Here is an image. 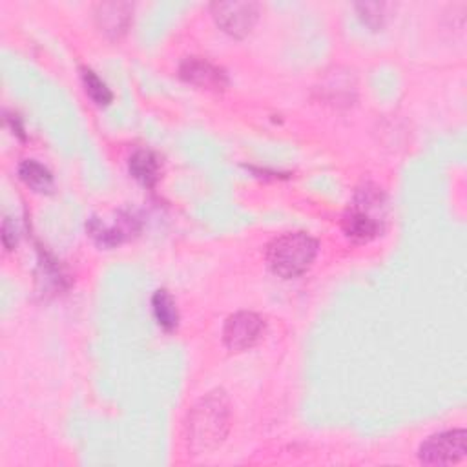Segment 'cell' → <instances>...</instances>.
<instances>
[{
	"instance_id": "cell-2",
	"label": "cell",
	"mask_w": 467,
	"mask_h": 467,
	"mask_svg": "<svg viewBox=\"0 0 467 467\" xmlns=\"http://www.w3.org/2000/svg\"><path fill=\"white\" fill-rule=\"evenodd\" d=\"M317 254V241L303 232L283 234L266 246V263L270 270L285 279L306 272Z\"/></svg>"
},
{
	"instance_id": "cell-12",
	"label": "cell",
	"mask_w": 467,
	"mask_h": 467,
	"mask_svg": "<svg viewBox=\"0 0 467 467\" xmlns=\"http://www.w3.org/2000/svg\"><path fill=\"white\" fill-rule=\"evenodd\" d=\"M80 77H82V84H84V89L86 93L91 97V100L99 106H106L111 102L113 99V93L111 89L108 88V84L89 67H82L80 69Z\"/></svg>"
},
{
	"instance_id": "cell-3",
	"label": "cell",
	"mask_w": 467,
	"mask_h": 467,
	"mask_svg": "<svg viewBox=\"0 0 467 467\" xmlns=\"http://www.w3.org/2000/svg\"><path fill=\"white\" fill-rule=\"evenodd\" d=\"M383 217V193L374 186H365L358 190L352 204L347 208L341 226L348 239L367 243L381 232Z\"/></svg>"
},
{
	"instance_id": "cell-7",
	"label": "cell",
	"mask_w": 467,
	"mask_h": 467,
	"mask_svg": "<svg viewBox=\"0 0 467 467\" xmlns=\"http://www.w3.org/2000/svg\"><path fill=\"white\" fill-rule=\"evenodd\" d=\"M181 77L199 88L204 89H224V86L228 84V77L224 73V69H221L219 66L208 62L206 58L201 57H188L182 60L181 67H179Z\"/></svg>"
},
{
	"instance_id": "cell-13",
	"label": "cell",
	"mask_w": 467,
	"mask_h": 467,
	"mask_svg": "<svg viewBox=\"0 0 467 467\" xmlns=\"http://www.w3.org/2000/svg\"><path fill=\"white\" fill-rule=\"evenodd\" d=\"M358 9H361V18H363L368 26L376 27V26L381 24L383 15H381V5H379V4H359Z\"/></svg>"
},
{
	"instance_id": "cell-8",
	"label": "cell",
	"mask_w": 467,
	"mask_h": 467,
	"mask_svg": "<svg viewBox=\"0 0 467 467\" xmlns=\"http://www.w3.org/2000/svg\"><path fill=\"white\" fill-rule=\"evenodd\" d=\"M130 15H131V4H126V2L100 4L97 9V22L104 33L117 36L122 31H126L130 24Z\"/></svg>"
},
{
	"instance_id": "cell-4",
	"label": "cell",
	"mask_w": 467,
	"mask_h": 467,
	"mask_svg": "<svg viewBox=\"0 0 467 467\" xmlns=\"http://www.w3.org/2000/svg\"><path fill=\"white\" fill-rule=\"evenodd\" d=\"M467 452L465 429H452L429 436L418 451L420 462L425 465L458 463Z\"/></svg>"
},
{
	"instance_id": "cell-1",
	"label": "cell",
	"mask_w": 467,
	"mask_h": 467,
	"mask_svg": "<svg viewBox=\"0 0 467 467\" xmlns=\"http://www.w3.org/2000/svg\"><path fill=\"white\" fill-rule=\"evenodd\" d=\"M230 429V403L223 390L208 392L188 412L186 441L193 454L215 451Z\"/></svg>"
},
{
	"instance_id": "cell-11",
	"label": "cell",
	"mask_w": 467,
	"mask_h": 467,
	"mask_svg": "<svg viewBox=\"0 0 467 467\" xmlns=\"http://www.w3.org/2000/svg\"><path fill=\"white\" fill-rule=\"evenodd\" d=\"M151 306H153V316H155L157 323L164 330H173L177 327L179 312H177V305H175L173 297L168 294V290H164V288L157 290L151 297Z\"/></svg>"
},
{
	"instance_id": "cell-9",
	"label": "cell",
	"mask_w": 467,
	"mask_h": 467,
	"mask_svg": "<svg viewBox=\"0 0 467 467\" xmlns=\"http://www.w3.org/2000/svg\"><path fill=\"white\" fill-rule=\"evenodd\" d=\"M130 173L144 186H153L159 181L161 162L159 157L150 150H137L130 157Z\"/></svg>"
},
{
	"instance_id": "cell-5",
	"label": "cell",
	"mask_w": 467,
	"mask_h": 467,
	"mask_svg": "<svg viewBox=\"0 0 467 467\" xmlns=\"http://www.w3.org/2000/svg\"><path fill=\"white\" fill-rule=\"evenodd\" d=\"M210 9L215 24L235 38L246 36L259 16V4L255 2H213Z\"/></svg>"
},
{
	"instance_id": "cell-10",
	"label": "cell",
	"mask_w": 467,
	"mask_h": 467,
	"mask_svg": "<svg viewBox=\"0 0 467 467\" xmlns=\"http://www.w3.org/2000/svg\"><path fill=\"white\" fill-rule=\"evenodd\" d=\"M18 177L22 179V182L26 186H29L35 192H42L44 193V192H51V188H53V175H51V171L44 164H40V162H36L33 159H27V161L20 162Z\"/></svg>"
},
{
	"instance_id": "cell-6",
	"label": "cell",
	"mask_w": 467,
	"mask_h": 467,
	"mask_svg": "<svg viewBox=\"0 0 467 467\" xmlns=\"http://www.w3.org/2000/svg\"><path fill=\"white\" fill-rule=\"evenodd\" d=\"M265 332V321L255 312H235L223 328V341L232 352H241L254 347Z\"/></svg>"
}]
</instances>
